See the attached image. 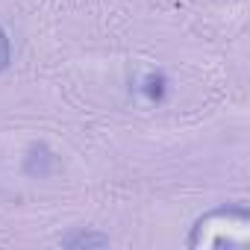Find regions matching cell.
Segmentation results:
<instances>
[{
  "label": "cell",
  "mask_w": 250,
  "mask_h": 250,
  "mask_svg": "<svg viewBox=\"0 0 250 250\" xmlns=\"http://www.w3.org/2000/svg\"><path fill=\"white\" fill-rule=\"evenodd\" d=\"M250 241V212L247 206H218L200 215L191 224V232L186 238L188 247L203 250H221V247H244Z\"/></svg>",
  "instance_id": "cell-1"
},
{
  "label": "cell",
  "mask_w": 250,
  "mask_h": 250,
  "mask_svg": "<svg viewBox=\"0 0 250 250\" xmlns=\"http://www.w3.org/2000/svg\"><path fill=\"white\" fill-rule=\"evenodd\" d=\"M62 244L65 247H103V244H109V238L106 235H91V232H77V235L62 238Z\"/></svg>",
  "instance_id": "cell-2"
},
{
  "label": "cell",
  "mask_w": 250,
  "mask_h": 250,
  "mask_svg": "<svg viewBox=\"0 0 250 250\" xmlns=\"http://www.w3.org/2000/svg\"><path fill=\"white\" fill-rule=\"evenodd\" d=\"M9 62H12V44H9L6 30L0 27V74H3V71L9 68Z\"/></svg>",
  "instance_id": "cell-3"
},
{
  "label": "cell",
  "mask_w": 250,
  "mask_h": 250,
  "mask_svg": "<svg viewBox=\"0 0 250 250\" xmlns=\"http://www.w3.org/2000/svg\"><path fill=\"white\" fill-rule=\"evenodd\" d=\"M145 91H147L153 100H159V97H162V91H165V80H162V77H156V74H150V77H147V83H145Z\"/></svg>",
  "instance_id": "cell-4"
}]
</instances>
